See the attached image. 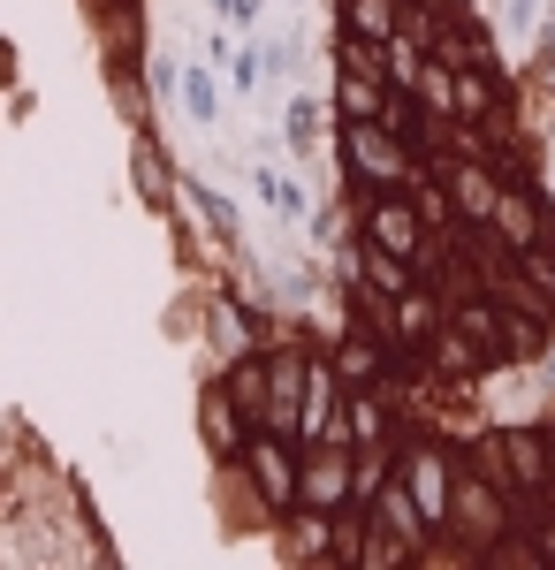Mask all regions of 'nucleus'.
Instances as JSON below:
<instances>
[{
    "label": "nucleus",
    "mask_w": 555,
    "mask_h": 570,
    "mask_svg": "<svg viewBox=\"0 0 555 570\" xmlns=\"http://www.w3.org/2000/svg\"><path fill=\"white\" fill-rule=\"evenodd\" d=\"M342 335L388 381L465 395L555 343V198L471 0H335Z\"/></svg>",
    "instance_id": "1"
},
{
    "label": "nucleus",
    "mask_w": 555,
    "mask_h": 570,
    "mask_svg": "<svg viewBox=\"0 0 555 570\" xmlns=\"http://www.w3.org/2000/svg\"><path fill=\"white\" fill-rule=\"evenodd\" d=\"M350 335L266 343L206 389V434L304 563H555V419L457 426Z\"/></svg>",
    "instance_id": "2"
}]
</instances>
